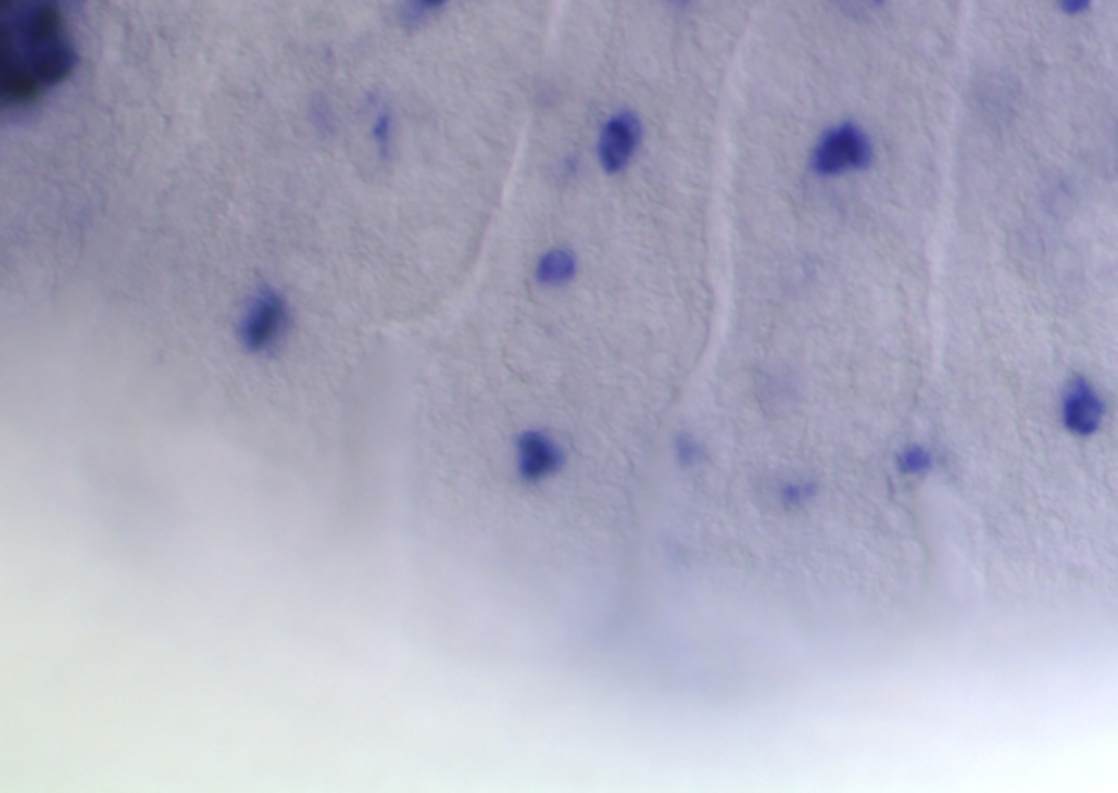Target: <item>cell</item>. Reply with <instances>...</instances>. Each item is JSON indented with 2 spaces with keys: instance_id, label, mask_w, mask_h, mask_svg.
Returning <instances> with one entry per match:
<instances>
[{
  "instance_id": "1",
  "label": "cell",
  "mask_w": 1118,
  "mask_h": 793,
  "mask_svg": "<svg viewBox=\"0 0 1118 793\" xmlns=\"http://www.w3.org/2000/svg\"><path fill=\"white\" fill-rule=\"evenodd\" d=\"M0 97L5 108H27L51 86L66 81L75 68V51L58 0H0Z\"/></svg>"
},
{
  "instance_id": "2",
  "label": "cell",
  "mask_w": 1118,
  "mask_h": 793,
  "mask_svg": "<svg viewBox=\"0 0 1118 793\" xmlns=\"http://www.w3.org/2000/svg\"><path fill=\"white\" fill-rule=\"evenodd\" d=\"M871 155L867 134L854 123H841L817 140L811 153V166L821 177H834L865 168Z\"/></svg>"
},
{
  "instance_id": "3",
  "label": "cell",
  "mask_w": 1118,
  "mask_h": 793,
  "mask_svg": "<svg viewBox=\"0 0 1118 793\" xmlns=\"http://www.w3.org/2000/svg\"><path fill=\"white\" fill-rule=\"evenodd\" d=\"M289 309L280 293L267 289L261 291L250 304L243 324L241 339L250 352H267L276 348L287 332Z\"/></svg>"
},
{
  "instance_id": "4",
  "label": "cell",
  "mask_w": 1118,
  "mask_h": 793,
  "mask_svg": "<svg viewBox=\"0 0 1118 793\" xmlns=\"http://www.w3.org/2000/svg\"><path fill=\"white\" fill-rule=\"evenodd\" d=\"M640 144V121L636 114L623 110L610 116L599 134V162L607 173L623 171Z\"/></svg>"
},
{
  "instance_id": "5",
  "label": "cell",
  "mask_w": 1118,
  "mask_h": 793,
  "mask_svg": "<svg viewBox=\"0 0 1118 793\" xmlns=\"http://www.w3.org/2000/svg\"><path fill=\"white\" fill-rule=\"evenodd\" d=\"M1064 412H1066V423L1070 427L1088 429V427L1096 425L1098 414H1101V403L1096 399V393L1083 380H1077L1075 385H1070V389L1066 393Z\"/></svg>"
},
{
  "instance_id": "6",
  "label": "cell",
  "mask_w": 1118,
  "mask_h": 793,
  "mask_svg": "<svg viewBox=\"0 0 1118 793\" xmlns=\"http://www.w3.org/2000/svg\"><path fill=\"white\" fill-rule=\"evenodd\" d=\"M575 272H577L575 254L564 248H553L538 261L536 278L544 287H562L575 278Z\"/></svg>"
},
{
  "instance_id": "7",
  "label": "cell",
  "mask_w": 1118,
  "mask_h": 793,
  "mask_svg": "<svg viewBox=\"0 0 1118 793\" xmlns=\"http://www.w3.org/2000/svg\"><path fill=\"white\" fill-rule=\"evenodd\" d=\"M1066 14H1081L1090 8V0H1057Z\"/></svg>"
}]
</instances>
